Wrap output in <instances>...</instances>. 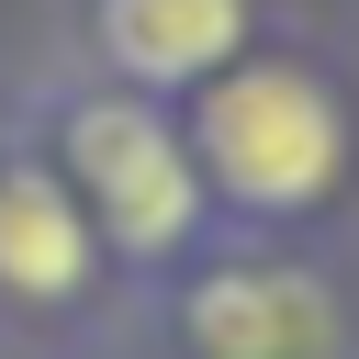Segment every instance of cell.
I'll list each match as a JSON object with an SVG mask.
<instances>
[{
	"label": "cell",
	"mask_w": 359,
	"mask_h": 359,
	"mask_svg": "<svg viewBox=\"0 0 359 359\" xmlns=\"http://www.w3.org/2000/svg\"><path fill=\"white\" fill-rule=\"evenodd\" d=\"M101 45H112V67L135 90L213 79L247 45V0H101Z\"/></svg>",
	"instance_id": "4"
},
{
	"label": "cell",
	"mask_w": 359,
	"mask_h": 359,
	"mask_svg": "<svg viewBox=\"0 0 359 359\" xmlns=\"http://www.w3.org/2000/svg\"><path fill=\"white\" fill-rule=\"evenodd\" d=\"M191 337H202V359H325L337 348L325 303L280 269H213L191 292Z\"/></svg>",
	"instance_id": "3"
},
{
	"label": "cell",
	"mask_w": 359,
	"mask_h": 359,
	"mask_svg": "<svg viewBox=\"0 0 359 359\" xmlns=\"http://www.w3.org/2000/svg\"><path fill=\"white\" fill-rule=\"evenodd\" d=\"M0 280L22 303H67L90 280V224H79V202L45 168H11L0 180Z\"/></svg>",
	"instance_id": "5"
},
{
	"label": "cell",
	"mask_w": 359,
	"mask_h": 359,
	"mask_svg": "<svg viewBox=\"0 0 359 359\" xmlns=\"http://www.w3.org/2000/svg\"><path fill=\"white\" fill-rule=\"evenodd\" d=\"M67 157L101 202V224L135 247V258H168L202 213V180H191V146L146 112V101H79L67 112Z\"/></svg>",
	"instance_id": "2"
},
{
	"label": "cell",
	"mask_w": 359,
	"mask_h": 359,
	"mask_svg": "<svg viewBox=\"0 0 359 359\" xmlns=\"http://www.w3.org/2000/svg\"><path fill=\"white\" fill-rule=\"evenodd\" d=\"M191 135H202V168H213L236 202H258V213H303V202L337 180V157H348L337 101H325L303 67H236V79H213Z\"/></svg>",
	"instance_id": "1"
}]
</instances>
